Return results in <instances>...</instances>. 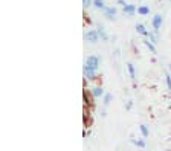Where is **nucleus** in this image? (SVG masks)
<instances>
[{"label": "nucleus", "mask_w": 171, "mask_h": 151, "mask_svg": "<svg viewBox=\"0 0 171 151\" xmlns=\"http://www.w3.org/2000/svg\"><path fill=\"white\" fill-rule=\"evenodd\" d=\"M86 64H87V67H90V69H96L98 67V58L96 57H89L87 58V61H86Z\"/></svg>", "instance_id": "1"}, {"label": "nucleus", "mask_w": 171, "mask_h": 151, "mask_svg": "<svg viewBox=\"0 0 171 151\" xmlns=\"http://www.w3.org/2000/svg\"><path fill=\"white\" fill-rule=\"evenodd\" d=\"M86 38H87V40H90L92 43H95V41L98 40V32H95V31H92V32H89V34H86Z\"/></svg>", "instance_id": "2"}, {"label": "nucleus", "mask_w": 171, "mask_h": 151, "mask_svg": "<svg viewBox=\"0 0 171 151\" xmlns=\"http://www.w3.org/2000/svg\"><path fill=\"white\" fill-rule=\"evenodd\" d=\"M84 75H86V78H89V80H92L93 77H95V73H93V69H90V67H84Z\"/></svg>", "instance_id": "3"}, {"label": "nucleus", "mask_w": 171, "mask_h": 151, "mask_svg": "<svg viewBox=\"0 0 171 151\" xmlns=\"http://www.w3.org/2000/svg\"><path fill=\"white\" fill-rule=\"evenodd\" d=\"M160 24H162V17H160V15H156V17L153 18V26H154L156 29H159Z\"/></svg>", "instance_id": "4"}, {"label": "nucleus", "mask_w": 171, "mask_h": 151, "mask_svg": "<svg viewBox=\"0 0 171 151\" xmlns=\"http://www.w3.org/2000/svg\"><path fill=\"white\" fill-rule=\"evenodd\" d=\"M124 11L128 12V14H131V12L135 11V6H133V5H125V6H124Z\"/></svg>", "instance_id": "5"}, {"label": "nucleus", "mask_w": 171, "mask_h": 151, "mask_svg": "<svg viewBox=\"0 0 171 151\" xmlns=\"http://www.w3.org/2000/svg\"><path fill=\"white\" fill-rule=\"evenodd\" d=\"M100 95H103V89L95 87V89H93V96H100Z\"/></svg>", "instance_id": "6"}, {"label": "nucleus", "mask_w": 171, "mask_h": 151, "mask_svg": "<svg viewBox=\"0 0 171 151\" xmlns=\"http://www.w3.org/2000/svg\"><path fill=\"white\" fill-rule=\"evenodd\" d=\"M136 29H138V32H141V34H144V35H147V34H148V32L145 31V28L142 26V24H138V28H136Z\"/></svg>", "instance_id": "7"}, {"label": "nucleus", "mask_w": 171, "mask_h": 151, "mask_svg": "<svg viewBox=\"0 0 171 151\" xmlns=\"http://www.w3.org/2000/svg\"><path fill=\"white\" fill-rule=\"evenodd\" d=\"M93 3H95L96 8H104V2H103V0H95Z\"/></svg>", "instance_id": "8"}, {"label": "nucleus", "mask_w": 171, "mask_h": 151, "mask_svg": "<svg viewBox=\"0 0 171 151\" xmlns=\"http://www.w3.org/2000/svg\"><path fill=\"white\" fill-rule=\"evenodd\" d=\"M128 70H130V75H131V80H135V67H133V64H128Z\"/></svg>", "instance_id": "9"}, {"label": "nucleus", "mask_w": 171, "mask_h": 151, "mask_svg": "<svg viewBox=\"0 0 171 151\" xmlns=\"http://www.w3.org/2000/svg\"><path fill=\"white\" fill-rule=\"evenodd\" d=\"M106 14H107V15H115V14H116V9H115V8H109V9L106 11Z\"/></svg>", "instance_id": "10"}, {"label": "nucleus", "mask_w": 171, "mask_h": 151, "mask_svg": "<svg viewBox=\"0 0 171 151\" xmlns=\"http://www.w3.org/2000/svg\"><path fill=\"white\" fill-rule=\"evenodd\" d=\"M141 131H142V134H144V136H148V130H147L145 125H142V127H141Z\"/></svg>", "instance_id": "11"}, {"label": "nucleus", "mask_w": 171, "mask_h": 151, "mask_svg": "<svg viewBox=\"0 0 171 151\" xmlns=\"http://www.w3.org/2000/svg\"><path fill=\"white\" fill-rule=\"evenodd\" d=\"M139 12H141V14H148V8H147V6H142V8H139Z\"/></svg>", "instance_id": "12"}, {"label": "nucleus", "mask_w": 171, "mask_h": 151, "mask_svg": "<svg viewBox=\"0 0 171 151\" xmlns=\"http://www.w3.org/2000/svg\"><path fill=\"white\" fill-rule=\"evenodd\" d=\"M145 44H147V46L150 47V50H151V52H156V49H154V46H153V44H150V41H145Z\"/></svg>", "instance_id": "13"}, {"label": "nucleus", "mask_w": 171, "mask_h": 151, "mask_svg": "<svg viewBox=\"0 0 171 151\" xmlns=\"http://www.w3.org/2000/svg\"><path fill=\"white\" fill-rule=\"evenodd\" d=\"M110 101H112V95H107V96H106V102H104V104H109Z\"/></svg>", "instance_id": "14"}, {"label": "nucleus", "mask_w": 171, "mask_h": 151, "mask_svg": "<svg viewBox=\"0 0 171 151\" xmlns=\"http://www.w3.org/2000/svg\"><path fill=\"white\" fill-rule=\"evenodd\" d=\"M166 84H168V87H169V90H171V78H169V77H166Z\"/></svg>", "instance_id": "15"}, {"label": "nucleus", "mask_w": 171, "mask_h": 151, "mask_svg": "<svg viewBox=\"0 0 171 151\" xmlns=\"http://www.w3.org/2000/svg\"><path fill=\"white\" fill-rule=\"evenodd\" d=\"M90 5V0H84V8H87Z\"/></svg>", "instance_id": "16"}, {"label": "nucleus", "mask_w": 171, "mask_h": 151, "mask_svg": "<svg viewBox=\"0 0 171 151\" xmlns=\"http://www.w3.org/2000/svg\"><path fill=\"white\" fill-rule=\"evenodd\" d=\"M135 143H138L139 146H144V142H142V140H139V142H136V140H135Z\"/></svg>", "instance_id": "17"}]
</instances>
